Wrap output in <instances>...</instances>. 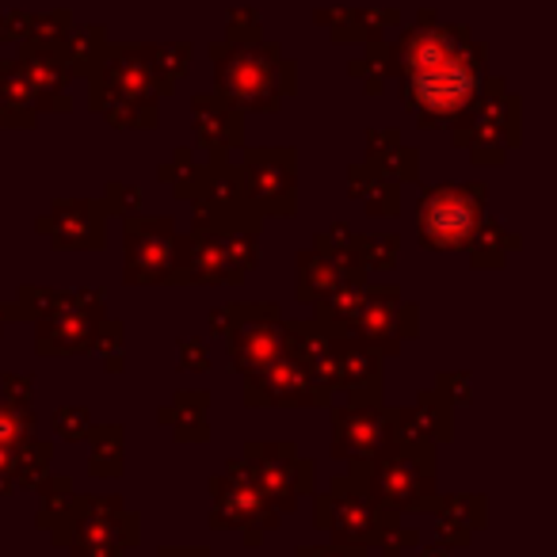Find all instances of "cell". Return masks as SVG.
<instances>
[{
	"label": "cell",
	"instance_id": "6da1fadb",
	"mask_svg": "<svg viewBox=\"0 0 557 557\" xmlns=\"http://www.w3.org/2000/svg\"><path fill=\"white\" fill-rule=\"evenodd\" d=\"M481 187H435L420 207V237L435 248H458L473 237L481 218Z\"/></svg>",
	"mask_w": 557,
	"mask_h": 557
},
{
	"label": "cell",
	"instance_id": "7a4b0ae2",
	"mask_svg": "<svg viewBox=\"0 0 557 557\" xmlns=\"http://www.w3.org/2000/svg\"><path fill=\"white\" fill-rule=\"evenodd\" d=\"M473 92V70L443 54L440 47L417 65V96L432 115H450L458 111Z\"/></svg>",
	"mask_w": 557,
	"mask_h": 557
},
{
	"label": "cell",
	"instance_id": "3957f363",
	"mask_svg": "<svg viewBox=\"0 0 557 557\" xmlns=\"http://www.w3.org/2000/svg\"><path fill=\"white\" fill-rule=\"evenodd\" d=\"M153 230H141L138 225H126V245H131V256H134V275L138 278H153L164 271V263L172 260L169 256V225L172 222H149Z\"/></svg>",
	"mask_w": 557,
	"mask_h": 557
},
{
	"label": "cell",
	"instance_id": "277c9868",
	"mask_svg": "<svg viewBox=\"0 0 557 557\" xmlns=\"http://www.w3.org/2000/svg\"><path fill=\"white\" fill-rule=\"evenodd\" d=\"M428 485V466L417 462L412 455H401L394 458V462H386L379 470V496L386 504H412L417 500V493H424Z\"/></svg>",
	"mask_w": 557,
	"mask_h": 557
},
{
	"label": "cell",
	"instance_id": "5b68a950",
	"mask_svg": "<svg viewBox=\"0 0 557 557\" xmlns=\"http://www.w3.org/2000/svg\"><path fill=\"white\" fill-rule=\"evenodd\" d=\"M260 382L268 386V401H310V397H318L310 371H302L295 359H275Z\"/></svg>",
	"mask_w": 557,
	"mask_h": 557
},
{
	"label": "cell",
	"instance_id": "8992f818",
	"mask_svg": "<svg viewBox=\"0 0 557 557\" xmlns=\"http://www.w3.org/2000/svg\"><path fill=\"white\" fill-rule=\"evenodd\" d=\"M341 443H336V455H356V450H374L382 440H386V428H382L379 412H367L363 420L356 417V412H348V417H341Z\"/></svg>",
	"mask_w": 557,
	"mask_h": 557
},
{
	"label": "cell",
	"instance_id": "52a82bcc",
	"mask_svg": "<svg viewBox=\"0 0 557 557\" xmlns=\"http://www.w3.org/2000/svg\"><path fill=\"white\" fill-rule=\"evenodd\" d=\"M302 557H359V554H344V549H318V554H310V549H302Z\"/></svg>",
	"mask_w": 557,
	"mask_h": 557
}]
</instances>
